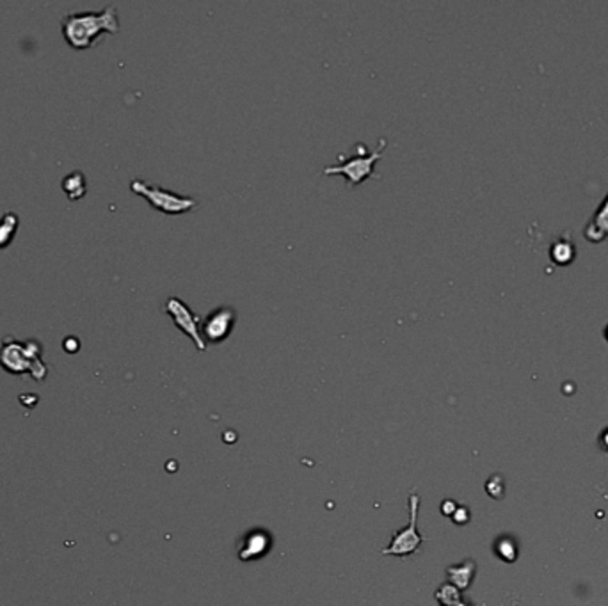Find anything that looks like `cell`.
Wrapping results in <instances>:
<instances>
[{"instance_id":"4fadbf2b","label":"cell","mask_w":608,"mask_h":606,"mask_svg":"<svg viewBox=\"0 0 608 606\" xmlns=\"http://www.w3.org/2000/svg\"><path fill=\"white\" fill-rule=\"evenodd\" d=\"M436 599L441 603V606H454L460 603V590L454 587L452 583H445L436 592Z\"/></svg>"},{"instance_id":"ac0fdd59","label":"cell","mask_w":608,"mask_h":606,"mask_svg":"<svg viewBox=\"0 0 608 606\" xmlns=\"http://www.w3.org/2000/svg\"><path fill=\"white\" fill-rule=\"evenodd\" d=\"M454 606H468V605H465V603H457V605H454Z\"/></svg>"},{"instance_id":"7a4b0ae2","label":"cell","mask_w":608,"mask_h":606,"mask_svg":"<svg viewBox=\"0 0 608 606\" xmlns=\"http://www.w3.org/2000/svg\"><path fill=\"white\" fill-rule=\"evenodd\" d=\"M41 352L38 340L20 341L8 336L0 340V367L9 374H30L36 381H41L48 372L41 361Z\"/></svg>"},{"instance_id":"ba28073f","label":"cell","mask_w":608,"mask_h":606,"mask_svg":"<svg viewBox=\"0 0 608 606\" xmlns=\"http://www.w3.org/2000/svg\"><path fill=\"white\" fill-rule=\"evenodd\" d=\"M583 235L592 244H600V242L608 239V192L600 207L596 208L592 219L585 226Z\"/></svg>"},{"instance_id":"5bb4252c","label":"cell","mask_w":608,"mask_h":606,"mask_svg":"<svg viewBox=\"0 0 608 606\" xmlns=\"http://www.w3.org/2000/svg\"><path fill=\"white\" fill-rule=\"evenodd\" d=\"M498 555L507 562H512L516 558V544L511 539H502L498 543Z\"/></svg>"},{"instance_id":"8992f818","label":"cell","mask_w":608,"mask_h":606,"mask_svg":"<svg viewBox=\"0 0 608 606\" xmlns=\"http://www.w3.org/2000/svg\"><path fill=\"white\" fill-rule=\"evenodd\" d=\"M164 312L171 316V320L174 322L180 331L183 334L190 338V340L194 341V345L198 350H207V341L203 340L201 336V316L198 313H194L190 310L189 304L183 303L180 297H168L164 304Z\"/></svg>"},{"instance_id":"8fae6325","label":"cell","mask_w":608,"mask_h":606,"mask_svg":"<svg viewBox=\"0 0 608 606\" xmlns=\"http://www.w3.org/2000/svg\"><path fill=\"white\" fill-rule=\"evenodd\" d=\"M18 215L14 212H6L2 217H0V249L8 248L11 244V240L14 239L18 230Z\"/></svg>"},{"instance_id":"9c48e42d","label":"cell","mask_w":608,"mask_h":606,"mask_svg":"<svg viewBox=\"0 0 608 606\" xmlns=\"http://www.w3.org/2000/svg\"><path fill=\"white\" fill-rule=\"evenodd\" d=\"M576 258V245H574L571 235H562L557 239L554 244L549 245V260L554 261L555 265L566 267L571 265Z\"/></svg>"},{"instance_id":"9a60e30c","label":"cell","mask_w":608,"mask_h":606,"mask_svg":"<svg viewBox=\"0 0 608 606\" xmlns=\"http://www.w3.org/2000/svg\"><path fill=\"white\" fill-rule=\"evenodd\" d=\"M600 447L608 452V429H605L600 436Z\"/></svg>"},{"instance_id":"3957f363","label":"cell","mask_w":608,"mask_h":606,"mask_svg":"<svg viewBox=\"0 0 608 606\" xmlns=\"http://www.w3.org/2000/svg\"><path fill=\"white\" fill-rule=\"evenodd\" d=\"M386 148V139H381L379 146L374 152H368L363 143L354 144V153L352 155H338V162L333 165H325L322 173L325 176L331 174H342L349 181V185L356 187L367 178L374 174V168L383 156V152Z\"/></svg>"},{"instance_id":"5b68a950","label":"cell","mask_w":608,"mask_h":606,"mask_svg":"<svg viewBox=\"0 0 608 606\" xmlns=\"http://www.w3.org/2000/svg\"><path fill=\"white\" fill-rule=\"evenodd\" d=\"M420 510V496L416 493L409 494V525L402 528L401 532L393 535L392 543L388 547L383 549V555H397L407 556L411 553H416L420 549V544L423 543V537L416 530V521H418Z\"/></svg>"},{"instance_id":"2e32d148","label":"cell","mask_w":608,"mask_h":606,"mask_svg":"<svg viewBox=\"0 0 608 606\" xmlns=\"http://www.w3.org/2000/svg\"><path fill=\"white\" fill-rule=\"evenodd\" d=\"M450 509L456 510V509H457L456 503H454V501H445V503H443V509H441V512H443V514H450Z\"/></svg>"},{"instance_id":"52a82bcc","label":"cell","mask_w":608,"mask_h":606,"mask_svg":"<svg viewBox=\"0 0 608 606\" xmlns=\"http://www.w3.org/2000/svg\"><path fill=\"white\" fill-rule=\"evenodd\" d=\"M236 325V310L233 306H217L201 319V336L208 343H223Z\"/></svg>"},{"instance_id":"e0dca14e","label":"cell","mask_w":608,"mask_h":606,"mask_svg":"<svg viewBox=\"0 0 608 606\" xmlns=\"http://www.w3.org/2000/svg\"><path fill=\"white\" fill-rule=\"evenodd\" d=\"M605 340L608 341V324H607V327H605Z\"/></svg>"},{"instance_id":"277c9868","label":"cell","mask_w":608,"mask_h":606,"mask_svg":"<svg viewBox=\"0 0 608 606\" xmlns=\"http://www.w3.org/2000/svg\"><path fill=\"white\" fill-rule=\"evenodd\" d=\"M130 189L137 196H143L155 210L162 212L165 215L185 214V212L198 207V199L192 198V196H183V194L164 189V187L156 185V183L139 180V178H134L130 181Z\"/></svg>"},{"instance_id":"30bf717a","label":"cell","mask_w":608,"mask_h":606,"mask_svg":"<svg viewBox=\"0 0 608 606\" xmlns=\"http://www.w3.org/2000/svg\"><path fill=\"white\" fill-rule=\"evenodd\" d=\"M447 574L454 587H457L459 590H466L469 587V583H472L473 574H475V564H473L472 560H466L465 564L450 565L447 569Z\"/></svg>"},{"instance_id":"7c38bea8","label":"cell","mask_w":608,"mask_h":606,"mask_svg":"<svg viewBox=\"0 0 608 606\" xmlns=\"http://www.w3.org/2000/svg\"><path fill=\"white\" fill-rule=\"evenodd\" d=\"M63 189L70 199H81L85 194V176L81 171H73L63 180Z\"/></svg>"},{"instance_id":"6da1fadb","label":"cell","mask_w":608,"mask_h":606,"mask_svg":"<svg viewBox=\"0 0 608 606\" xmlns=\"http://www.w3.org/2000/svg\"><path fill=\"white\" fill-rule=\"evenodd\" d=\"M119 17L116 6H107L101 11H82V13H68L61 20V30L68 45L77 50L93 47L100 34H118Z\"/></svg>"}]
</instances>
